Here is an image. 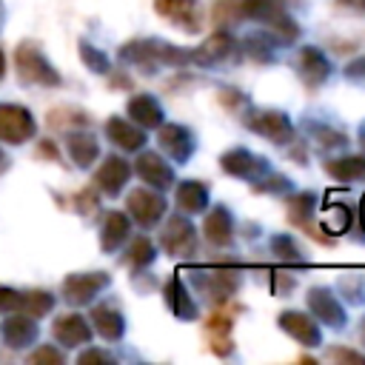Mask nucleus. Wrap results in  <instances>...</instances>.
Instances as JSON below:
<instances>
[{"label": "nucleus", "mask_w": 365, "mask_h": 365, "mask_svg": "<svg viewBox=\"0 0 365 365\" xmlns=\"http://www.w3.org/2000/svg\"><path fill=\"white\" fill-rule=\"evenodd\" d=\"M120 57L125 63H134L145 71H154L160 66H171V68H182L185 63H191V51H182L165 40H131L120 48Z\"/></svg>", "instance_id": "1"}, {"label": "nucleus", "mask_w": 365, "mask_h": 365, "mask_svg": "<svg viewBox=\"0 0 365 365\" xmlns=\"http://www.w3.org/2000/svg\"><path fill=\"white\" fill-rule=\"evenodd\" d=\"M191 285L211 302V305H225L237 297L242 285V274L234 265H208V268H188Z\"/></svg>", "instance_id": "2"}, {"label": "nucleus", "mask_w": 365, "mask_h": 365, "mask_svg": "<svg viewBox=\"0 0 365 365\" xmlns=\"http://www.w3.org/2000/svg\"><path fill=\"white\" fill-rule=\"evenodd\" d=\"M242 123L274 145H291L297 140L294 123L288 120L285 111H277V108H248Z\"/></svg>", "instance_id": "3"}, {"label": "nucleus", "mask_w": 365, "mask_h": 365, "mask_svg": "<svg viewBox=\"0 0 365 365\" xmlns=\"http://www.w3.org/2000/svg\"><path fill=\"white\" fill-rule=\"evenodd\" d=\"M197 228L188 220V214H174L165 220V225L160 228V248L168 257H194L197 254Z\"/></svg>", "instance_id": "4"}, {"label": "nucleus", "mask_w": 365, "mask_h": 365, "mask_svg": "<svg viewBox=\"0 0 365 365\" xmlns=\"http://www.w3.org/2000/svg\"><path fill=\"white\" fill-rule=\"evenodd\" d=\"M242 311V305H217L214 314L205 317V339H208V348L211 354L217 356H231L234 354V339H231V331H234V314Z\"/></svg>", "instance_id": "5"}, {"label": "nucleus", "mask_w": 365, "mask_h": 365, "mask_svg": "<svg viewBox=\"0 0 365 365\" xmlns=\"http://www.w3.org/2000/svg\"><path fill=\"white\" fill-rule=\"evenodd\" d=\"M291 66H294L297 80L308 91H317L331 77V63H328V57L317 46H299L297 54H294V60H291Z\"/></svg>", "instance_id": "6"}, {"label": "nucleus", "mask_w": 365, "mask_h": 365, "mask_svg": "<svg viewBox=\"0 0 365 365\" xmlns=\"http://www.w3.org/2000/svg\"><path fill=\"white\" fill-rule=\"evenodd\" d=\"M308 311H311V317L319 322V325H328V328H334V331H339V328H345V322H348V314H345V305L339 302V297L328 288V285H314V288H308Z\"/></svg>", "instance_id": "7"}, {"label": "nucleus", "mask_w": 365, "mask_h": 365, "mask_svg": "<svg viewBox=\"0 0 365 365\" xmlns=\"http://www.w3.org/2000/svg\"><path fill=\"white\" fill-rule=\"evenodd\" d=\"M154 11L188 34L202 31L205 23V9L200 0H154Z\"/></svg>", "instance_id": "8"}, {"label": "nucleus", "mask_w": 365, "mask_h": 365, "mask_svg": "<svg viewBox=\"0 0 365 365\" xmlns=\"http://www.w3.org/2000/svg\"><path fill=\"white\" fill-rule=\"evenodd\" d=\"M128 205V217L140 225V228H154L160 225V220L165 217V200L157 188H134L125 200Z\"/></svg>", "instance_id": "9"}, {"label": "nucleus", "mask_w": 365, "mask_h": 365, "mask_svg": "<svg viewBox=\"0 0 365 365\" xmlns=\"http://www.w3.org/2000/svg\"><path fill=\"white\" fill-rule=\"evenodd\" d=\"M237 54H240V43L228 31H214V34L205 37V43H200L191 51V63L200 66V68H214V66H222V63L234 60Z\"/></svg>", "instance_id": "10"}, {"label": "nucleus", "mask_w": 365, "mask_h": 365, "mask_svg": "<svg viewBox=\"0 0 365 365\" xmlns=\"http://www.w3.org/2000/svg\"><path fill=\"white\" fill-rule=\"evenodd\" d=\"M157 145L174 163H188V157L197 148V137L182 123H163V125H157Z\"/></svg>", "instance_id": "11"}, {"label": "nucleus", "mask_w": 365, "mask_h": 365, "mask_svg": "<svg viewBox=\"0 0 365 365\" xmlns=\"http://www.w3.org/2000/svg\"><path fill=\"white\" fill-rule=\"evenodd\" d=\"M220 168L237 180H245V182H257L262 174L271 171L268 160L248 151V148H231V151H222L220 157Z\"/></svg>", "instance_id": "12"}, {"label": "nucleus", "mask_w": 365, "mask_h": 365, "mask_svg": "<svg viewBox=\"0 0 365 365\" xmlns=\"http://www.w3.org/2000/svg\"><path fill=\"white\" fill-rule=\"evenodd\" d=\"M277 325H279V331H285L291 339H297L305 348H314V345L322 342V325L311 314H305V311L288 308V311H282L277 317Z\"/></svg>", "instance_id": "13"}, {"label": "nucleus", "mask_w": 365, "mask_h": 365, "mask_svg": "<svg viewBox=\"0 0 365 365\" xmlns=\"http://www.w3.org/2000/svg\"><path fill=\"white\" fill-rule=\"evenodd\" d=\"M134 171L137 177L148 185V188H157V191H165L174 185V168L163 160L160 151H143L134 163Z\"/></svg>", "instance_id": "14"}, {"label": "nucleus", "mask_w": 365, "mask_h": 365, "mask_svg": "<svg viewBox=\"0 0 365 365\" xmlns=\"http://www.w3.org/2000/svg\"><path fill=\"white\" fill-rule=\"evenodd\" d=\"M202 214H205V220H202V237H205V242L214 245V248L231 245V240H234V217H231L228 205L217 202V205L205 208Z\"/></svg>", "instance_id": "15"}, {"label": "nucleus", "mask_w": 365, "mask_h": 365, "mask_svg": "<svg viewBox=\"0 0 365 365\" xmlns=\"http://www.w3.org/2000/svg\"><path fill=\"white\" fill-rule=\"evenodd\" d=\"M163 299H165V308H168L177 319H182V322H191V319L200 317V308H197L194 297L188 294V288H185V282H182L180 274H174V277L163 285Z\"/></svg>", "instance_id": "16"}, {"label": "nucleus", "mask_w": 365, "mask_h": 365, "mask_svg": "<svg viewBox=\"0 0 365 365\" xmlns=\"http://www.w3.org/2000/svg\"><path fill=\"white\" fill-rule=\"evenodd\" d=\"M106 285H108V274H103V271H94V274H71L63 282V297L68 302H74V305H83V302H91Z\"/></svg>", "instance_id": "17"}, {"label": "nucleus", "mask_w": 365, "mask_h": 365, "mask_svg": "<svg viewBox=\"0 0 365 365\" xmlns=\"http://www.w3.org/2000/svg\"><path fill=\"white\" fill-rule=\"evenodd\" d=\"M17 66H20L23 80H29V83H40V86H57V83H60L57 71H54V68L43 60V54H40L37 48H31V46H23V48L17 51Z\"/></svg>", "instance_id": "18"}, {"label": "nucleus", "mask_w": 365, "mask_h": 365, "mask_svg": "<svg viewBox=\"0 0 365 365\" xmlns=\"http://www.w3.org/2000/svg\"><path fill=\"white\" fill-rule=\"evenodd\" d=\"M34 134V120L20 106H0V140L23 143Z\"/></svg>", "instance_id": "19"}, {"label": "nucleus", "mask_w": 365, "mask_h": 365, "mask_svg": "<svg viewBox=\"0 0 365 365\" xmlns=\"http://www.w3.org/2000/svg\"><path fill=\"white\" fill-rule=\"evenodd\" d=\"M208 197H211V188L208 182L202 180H182L174 191V205L180 208V214H202L208 208Z\"/></svg>", "instance_id": "20"}, {"label": "nucleus", "mask_w": 365, "mask_h": 365, "mask_svg": "<svg viewBox=\"0 0 365 365\" xmlns=\"http://www.w3.org/2000/svg\"><path fill=\"white\" fill-rule=\"evenodd\" d=\"M128 174H131V165H128L123 157H114V154H111V157L103 160L100 171L94 174V182H97V188H100L103 194L114 197V194H120L123 185L128 182Z\"/></svg>", "instance_id": "21"}, {"label": "nucleus", "mask_w": 365, "mask_h": 365, "mask_svg": "<svg viewBox=\"0 0 365 365\" xmlns=\"http://www.w3.org/2000/svg\"><path fill=\"white\" fill-rule=\"evenodd\" d=\"M106 134H108V140H111L117 148H123V151H140V148L145 145L143 128H140L137 123H131V120H123V117H111V120L106 123Z\"/></svg>", "instance_id": "22"}, {"label": "nucleus", "mask_w": 365, "mask_h": 365, "mask_svg": "<svg viewBox=\"0 0 365 365\" xmlns=\"http://www.w3.org/2000/svg\"><path fill=\"white\" fill-rule=\"evenodd\" d=\"M317 205H319V197H317V191H297V194H291L288 200H285V214H288V222L294 225V228H305V225H311L314 222V217H317Z\"/></svg>", "instance_id": "23"}, {"label": "nucleus", "mask_w": 365, "mask_h": 365, "mask_svg": "<svg viewBox=\"0 0 365 365\" xmlns=\"http://www.w3.org/2000/svg\"><path fill=\"white\" fill-rule=\"evenodd\" d=\"M128 117L140 128H157V125H163V106L151 94H137L128 100Z\"/></svg>", "instance_id": "24"}, {"label": "nucleus", "mask_w": 365, "mask_h": 365, "mask_svg": "<svg viewBox=\"0 0 365 365\" xmlns=\"http://www.w3.org/2000/svg\"><path fill=\"white\" fill-rule=\"evenodd\" d=\"M325 174L336 182H356L365 177V157L362 154H345V157H331L322 163Z\"/></svg>", "instance_id": "25"}, {"label": "nucleus", "mask_w": 365, "mask_h": 365, "mask_svg": "<svg viewBox=\"0 0 365 365\" xmlns=\"http://www.w3.org/2000/svg\"><path fill=\"white\" fill-rule=\"evenodd\" d=\"M128 231H131V220L123 211H108L103 220V234H100L103 251H117L128 240Z\"/></svg>", "instance_id": "26"}, {"label": "nucleus", "mask_w": 365, "mask_h": 365, "mask_svg": "<svg viewBox=\"0 0 365 365\" xmlns=\"http://www.w3.org/2000/svg\"><path fill=\"white\" fill-rule=\"evenodd\" d=\"M354 225V211L342 202H328L322 211H319V228L328 234V237H339V234H348Z\"/></svg>", "instance_id": "27"}, {"label": "nucleus", "mask_w": 365, "mask_h": 365, "mask_svg": "<svg viewBox=\"0 0 365 365\" xmlns=\"http://www.w3.org/2000/svg\"><path fill=\"white\" fill-rule=\"evenodd\" d=\"M91 322H94V328H97V334L103 336V339H108V342H114V339H120L123 336V331H125V319H123V314L114 308V305H97L94 311H91Z\"/></svg>", "instance_id": "28"}, {"label": "nucleus", "mask_w": 365, "mask_h": 365, "mask_svg": "<svg viewBox=\"0 0 365 365\" xmlns=\"http://www.w3.org/2000/svg\"><path fill=\"white\" fill-rule=\"evenodd\" d=\"M54 336L63 345H83L91 339V325L80 314H66L54 322Z\"/></svg>", "instance_id": "29"}, {"label": "nucleus", "mask_w": 365, "mask_h": 365, "mask_svg": "<svg viewBox=\"0 0 365 365\" xmlns=\"http://www.w3.org/2000/svg\"><path fill=\"white\" fill-rule=\"evenodd\" d=\"M274 48H277V37L271 31H251L240 43V51L254 63H271L274 60Z\"/></svg>", "instance_id": "30"}, {"label": "nucleus", "mask_w": 365, "mask_h": 365, "mask_svg": "<svg viewBox=\"0 0 365 365\" xmlns=\"http://www.w3.org/2000/svg\"><path fill=\"white\" fill-rule=\"evenodd\" d=\"M305 128H308V134H311V140H314V145H317V148L334 151V148H345V143H348L345 131H339V128H334V125H325V123H314V120H308V123H305Z\"/></svg>", "instance_id": "31"}, {"label": "nucleus", "mask_w": 365, "mask_h": 365, "mask_svg": "<svg viewBox=\"0 0 365 365\" xmlns=\"http://www.w3.org/2000/svg\"><path fill=\"white\" fill-rule=\"evenodd\" d=\"M68 154H71V160H74L80 168H88V165L97 160L100 145H97V140H94L91 134H71V137H68Z\"/></svg>", "instance_id": "32"}, {"label": "nucleus", "mask_w": 365, "mask_h": 365, "mask_svg": "<svg viewBox=\"0 0 365 365\" xmlns=\"http://www.w3.org/2000/svg\"><path fill=\"white\" fill-rule=\"evenodd\" d=\"M240 9H242V17L257 20V23H265L274 14L288 11L285 9V0H240Z\"/></svg>", "instance_id": "33"}, {"label": "nucleus", "mask_w": 365, "mask_h": 365, "mask_svg": "<svg viewBox=\"0 0 365 365\" xmlns=\"http://www.w3.org/2000/svg\"><path fill=\"white\" fill-rule=\"evenodd\" d=\"M154 257H157L154 242H151L148 237H134V240L128 242L125 254H123V262H128L131 268H145V265L154 262Z\"/></svg>", "instance_id": "34"}, {"label": "nucleus", "mask_w": 365, "mask_h": 365, "mask_svg": "<svg viewBox=\"0 0 365 365\" xmlns=\"http://www.w3.org/2000/svg\"><path fill=\"white\" fill-rule=\"evenodd\" d=\"M271 254L277 262L282 265H294V262H302V251L297 245V240L291 234H274L271 237Z\"/></svg>", "instance_id": "35"}, {"label": "nucleus", "mask_w": 365, "mask_h": 365, "mask_svg": "<svg viewBox=\"0 0 365 365\" xmlns=\"http://www.w3.org/2000/svg\"><path fill=\"white\" fill-rule=\"evenodd\" d=\"M37 334V325L26 317H14L6 322V336H9V345H26L29 339H34Z\"/></svg>", "instance_id": "36"}, {"label": "nucleus", "mask_w": 365, "mask_h": 365, "mask_svg": "<svg viewBox=\"0 0 365 365\" xmlns=\"http://www.w3.org/2000/svg\"><path fill=\"white\" fill-rule=\"evenodd\" d=\"M257 194H274V197H279V194H285V191H291V180L285 177V174H277V171H268V174H262L254 185H251Z\"/></svg>", "instance_id": "37"}, {"label": "nucleus", "mask_w": 365, "mask_h": 365, "mask_svg": "<svg viewBox=\"0 0 365 365\" xmlns=\"http://www.w3.org/2000/svg\"><path fill=\"white\" fill-rule=\"evenodd\" d=\"M211 20L217 26H234L242 20V9H240V0H217L214 9H211Z\"/></svg>", "instance_id": "38"}, {"label": "nucleus", "mask_w": 365, "mask_h": 365, "mask_svg": "<svg viewBox=\"0 0 365 365\" xmlns=\"http://www.w3.org/2000/svg\"><path fill=\"white\" fill-rule=\"evenodd\" d=\"M339 291L342 297H348L351 302H359L365 297V274L362 271H348L339 277Z\"/></svg>", "instance_id": "39"}, {"label": "nucleus", "mask_w": 365, "mask_h": 365, "mask_svg": "<svg viewBox=\"0 0 365 365\" xmlns=\"http://www.w3.org/2000/svg\"><path fill=\"white\" fill-rule=\"evenodd\" d=\"M29 314H34V317H40V314H46V311H51V305H54V299L46 294V291H34V294H23V302H20Z\"/></svg>", "instance_id": "40"}, {"label": "nucleus", "mask_w": 365, "mask_h": 365, "mask_svg": "<svg viewBox=\"0 0 365 365\" xmlns=\"http://www.w3.org/2000/svg\"><path fill=\"white\" fill-rule=\"evenodd\" d=\"M80 54H83V60H86V66H88L91 71H97V74L108 71V57H106L103 51H97L94 46H88V43H80Z\"/></svg>", "instance_id": "41"}, {"label": "nucleus", "mask_w": 365, "mask_h": 365, "mask_svg": "<svg viewBox=\"0 0 365 365\" xmlns=\"http://www.w3.org/2000/svg\"><path fill=\"white\" fill-rule=\"evenodd\" d=\"M328 359H339V362H365V354L359 351H351V348H339V345H331L325 351Z\"/></svg>", "instance_id": "42"}, {"label": "nucleus", "mask_w": 365, "mask_h": 365, "mask_svg": "<svg viewBox=\"0 0 365 365\" xmlns=\"http://www.w3.org/2000/svg\"><path fill=\"white\" fill-rule=\"evenodd\" d=\"M220 103L225 108H237V106H245V97L237 88H220Z\"/></svg>", "instance_id": "43"}, {"label": "nucleus", "mask_w": 365, "mask_h": 365, "mask_svg": "<svg viewBox=\"0 0 365 365\" xmlns=\"http://www.w3.org/2000/svg\"><path fill=\"white\" fill-rule=\"evenodd\" d=\"M334 6L351 14H365V0H334Z\"/></svg>", "instance_id": "44"}, {"label": "nucleus", "mask_w": 365, "mask_h": 365, "mask_svg": "<svg viewBox=\"0 0 365 365\" xmlns=\"http://www.w3.org/2000/svg\"><path fill=\"white\" fill-rule=\"evenodd\" d=\"M40 359H51V362H63V356H60L57 351H51V348H43V351H37V354H31V362H40Z\"/></svg>", "instance_id": "45"}, {"label": "nucleus", "mask_w": 365, "mask_h": 365, "mask_svg": "<svg viewBox=\"0 0 365 365\" xmlns=\"http://www.w3.org/2000/svg\"><path fill=\"white\" fill-rule=\"evenodd\" d=\"M91 359H103V362H111V354H103V351H86L80 356V362H91Z\"/></svg>", "instance_id": "46"}, {"label": "nucleus", "mask_w": 365, "mask_h": 365, "mask_svg": "<svg viewBox=\"0 0 365 365\" xmlns=\"http://www.w3.org/2000/svg\"><path fill=\"white\" fill-rule=\"evenodd\" d=\"M359 225H362V231H365V194H362V200H359Z\"/></svg>", "instance_id": "47"}, {"label": "nucleus", "mask_w": 365, "mask_h": 365, "mask_svg": "<svg viewBox=\"0 0 365 365\" xmlns=\"http://www.w3.org/2000/svg\"><path fill=\"white\" fill-rule=\"evenodd\" d=\"M359 145H362V148H365V123H362V125H359Z\"/></svg>", "instance_id": "48"}, {"label": "nucleus", "mask_w": 365, "mask_h": 365, "mask_svg": "<svg viewBox=\"0 0 365 365\" xmlns=\"http://www.w3.org/2000/svg\"><path fill=\"white\" fill-rule=\"evenodd\" d=\"M359 339H362V345H365V317H362V322H359Z\"/></svg>", "instance_id": "49"}, {"label": "nucleus", "mask_w": 365, "mask_h": 365, "mask_svg": "<svg viewBox=\"0 0 365 365\" xmlns=\"http://www.w3.org/2000/svg\"><path fill=\"white\" fill-rule=\"evenodd\" d=\"M0 74H3V54H0Z\"/></svg>", "instance_id": "50"}, {"label": "nucleus", "mask_w": 365, "mask_h": 365, "mask_svg": "<svg viewBox=\"0 0 365 365\" xmlns=\"http://www.w3.org/2000/svg\"><path fill=\"white\" fill-rule=\"evenodd\" d=\"M356 63H359V66H362V68H365V57H362V60H356Z\"/></svg>", "instance_id": "51"}]
</instances>
